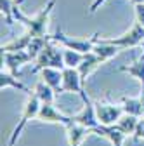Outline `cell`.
<instances>
[{
	"label": "cell",
	"instance_id": "cell-1",
	"mask_svg": "<svg viewBox=\"0 0 144 146\" xmlns=\"http://www.w3.org/2000/svg\"><path fill=\"white\" fill-rule=\"evenodd\" d=\"M54 7H56V0H49L35 16H26L19 9V5H16L14 19L17 23H21L31 36H44V35H47V26H49V19H50Z\"/></svg>",
	"mask_w": 144,
	"mask_h": 146
},
{
	"label": "cell",
	"instance_id": "cell-2",
	"mask_svg": "<svg viewBox=\"0 0 144 146\" xmlns=\"http://www.w3.org/2000/svg\"><path fill=\"white\" fill-rule=\"evenodd\" d=\"M64 66H66L64 64V47L49 38L45 47L38 54V58L35 59L33 71H42L44 68H59V70H63Z\"/></svg>",
	"mask_w": 144,
	"mask_h": 146
},
{
	"label": "cell",
	"instance_id": "cell-3",
	"mask_svg": "<svg viewBox=\"0 0 144 146\" xmlns=\"http://www.w3.org/2000/svg\"><path fill=\"white\" fill-rule=\"evenodd\" d=\"M49 38L54 40V42H57L59 45H63L66 49H73V50L87 54V52L94 50V45H96V42L99 38V33H94L90 38H71V36L64 35V31L61 28H57L54 35H49Z\"/></svg>",
	"mask_w": 144,
	"mask_h": 146
},
{
	"label": "cell",
	"instance_id": "cell-4",
	"mask_svg": "<svg viewBox=\"0 0 144 146\" xmlns=\"http://www.w3.org/2000/svg\"><path fill=\"white\" fill-rule=\"evenodd\" d=\"M40 106H42V101L37 98V94H35V92L28 94V101H26V104H24V110H23V115H21V118H19V123H17L16 129L12 131L7 146H14V144H16L17 137L21 136V132H23V129L26 127V123H28L30 120H33V118H37Z\"/></svg>",
	"mask_w": 144,
	"mask_h": 146
},
{
	"label": "cell",
	"instance_id": "cell-5",
	"mask_svg": "<svg viewBox=\"0 0 144 146\" xmlns=\"http://www.w3.org/2000/svg\"><path fill=\"white\" fill-rule=\"evenodd\" d=\"M106 42H110L120 49H132V47H137L141 44H144V26L135 23L127 33H123L116 38H102Z\"/></svg>",
	"mask_w": 144,
	"mask_h": 146
},
{
	"label": "cell",
	"instance_id": "cell-6",
	"mask_svg": "<svg viewBox=\"0 0 144 146\" xmlns=\"http://www.w3.org/2000/svg\"><path fill=\"white\" fill-rule=\"evenodd\" d=\"M31 56L28 54V50H2V68H5L9 73L19 77V70L23 64L31 63Z\"/></svg>",
	"mask_w": 144,
	"mask_h": 146
},
{
	"label": "cell",
	"instance_id": "cell-7",
	"mask_svg": "<svg viewBox=\"0 0 144 146\" xmlns=\"http://www.w3.org/2000/svg\"><path fill=\"white\" fill-rule=\"evenodd\" d=\"M96 104V115H97V120L101 125H115L120 117L125 113L122 106H116V104H108V103H94Z\"/></svg>",
	"mask_w": 144,
	"mask_h": 146
},
{
	"label": "cell",
	"instance_id": "cell-8",
	"mask_svg": "<svg viewBox=\"0 0 144 146\" xmlns=\"http://www.w3.org/2000/svg\"><path fill=\"white\" fill-rule=\"evenodd\" d=\"M63 92H77L80 98L85 94L83 80L80 77L78 68H71V66L63 68Z\"/></svg>",
	"mask_w": 144,
	"mask_h": 146
},
{
	"label": "cell",
	"instance_id": "cell-9",
	"mask_svg": "<svg viewBox=\"0 0 144 146\" xmlns=\"http://www.w3.org/2000/svg\"><path fill=\"white\" fill-rule=\"evenodd\" d=\"M37 120L49 122V123H59V125L66 127L68 123L73 122V117H68V115L61 113L59 110L54 108V103H42V106L38 110V115H37Z\"/></svg>",
	"mask_w": 144,
	"mask_h": 146
},
{
	"label": "cell",
	"instance_id": "cell-10",
	"mask_svg": "<svg viewBox=\"0 0 144 146\" xmlns=\"http://www.w3.org/2000/svg\"><path fill=\"white\" fill-rule=\"evenodd\" d=\"M82 101H83V108H82L80 113H77L73 117V120L82 123V125H85V127H89V129H94V127L101 125L99 120H97V115H96V104L90 101V98H89L87 94H83Z\"/></svg>",
	"mask_w": 144,
	"mask_h": 146
},
{
	"label": "cell",
	"instance_id": "cell-11",
	"mask_svg": "<svg viewBox=\"0 0 144 146\" xmlns=\"http://www.w3.org/2000/svg\"><path fill=\"white\" fill-rule=\"evenodd\" d=\"M64 131H66V139H68V144L69 146H82L83 141L87 139L89 134H92V131L89 129V127L78 123V122H71L64 127Z\"/></svg>",
	"mask_w": 144,
	"mask_h": 146
},
{
	"label": "cell",
	"instance_id": "cell-12",
	"mask_svg": "<svg viewBox=\"0 0 144 146\" xmlns=\"http://www.w3.org/2000/svg\"><path fill=\"white\" fill-rule=\"evenodd\" d=\"M90 131H92V134L106 137L113 146H123L125 139L129 137L125 132H122L116 125H97V127H94V129H90Z\"/></svg>",
	"mask_w": 144,
	"mask_h": 146
},
{
	"label": "cell",
	"instance_id": "cell-13",
	"mask_svg": "<svg viewBox=\"0 0 144 146\" xmlns=\"http://www.w3.org/2000/svg\"><path fill=\"white\" fill-rule=\"evenodd\" d=\"M42 80L50 85L56 92H63V70L59 68H44L42 70Z\"/></svg>",
	"mask_w": 144,
	"mask_h": 146
},
{
	"label": "cell",
	"instance_id": "cell-14",
	"mask_svg": "<svg viewBox=\"0 0 144 146\" xmlns=\"http://www.w3.org/2000/svg\"><path fill=\"white\" fill-rule=\"evenodd\" d=\"M102 63H104V61L97 56L96 52H87V54H85V58H83V61H82V64L78 66V71H80L82 80L85 82L87 75H90V73H92L99 64H102Z\"/></svg>",
	"mask_w": 144,
	"mask_h": 146
},
{
	"label": "cell",
	"instance_id": "cell-15",
	"mask_svg": "<svg viewBox=\"0 0 144 146\" xmlns=\"http://www.w3.org/2000/svg\"><path fill=\"white\" fill-rule=\"evenodd\" d=\"M120 50H122L120 47H116V45H113V44H110V42H106V40H102V38H97V42H96L92 52H96L97 56L106 63V61H110L111 58H115Z\"/></svg>",
	"mask_w": 144,
	"mask_h": 146
},
{
	"label": "cell",
	"instance_id": "cell-16",
	"mask_svg": "<svg viewBox=\"0 0 144 146\" xmlns=\"http://www.w3.org/2000/svg\"><path fill=\"white\" fill-rule=\"evenodd\" d=\"M118 70L123 71V73H129L130 77H134V78H137V80L141 82V85H144V52H142V56H141L139 59H135L132 64L122 66V68H118Z\"/></svg>",
	"mask_w": 144,
	"mask_h": 146
},
{
	"label": "cell",
	"instance_id": "cell-17",
	"mask_svg": "<svg viewBox=\"0 0 144 146\" xmlns=\"http://www.w3.org/2000/svg\"><path fill=\"white\" fill-rule=\"evenodd\" d=\"M19 77H16V75H12V73H9L7 70L4 71L2 70V73H0V87H14V89H19V90H23V92H26V94H31L33 90H30L24 84H21L19 80H17Z\"/></svg>",
	"mask_w": 144,
	"mask_h": 146
},
{
	"label": "cell",
	"instance_id": "cell-18",
	"mask_svg": "<svg viewBox=\"0 0 144 146\" xmlns=\"http://www.w3.org/2000/svg\"><path fill=\"white\" fill-rule=\"evenodd\" d=\"M122 108L125 113L134 115V117H142L144 115V106L141 103V99H134V98H122Z\"/></svg>",
	"mask_w": 144,
	"mask_h": 146
},
{
	"label": "cell",
	"instance_id": "cell-19",
	"mask_svg": "<svg viewBox=\"0 0 144 146\" xmlns=\"http://www.w3.org/2000/svg\"><path fill=\"white\" fill-rule=\"evenodd\" d=\"M137 123H139V117H134V115H129V113H123L122 117H120V120L115 123L118 129L122 131V132H125V134H134L135 132V127H137Z\"/></svg>",
	"mask_w": 144,
	"mask_h": 146
},
{
	"label": "cell",
	"instance_id": "cell-20",
	"mask_svg": "<svg viewBox=\"0 0 144 146\" xmlns=\"http://www.w3.org/2000/svg\"><path fill=\"white\" fill-rule=\"evenodd\" d=\"M33 92L37 94V98H38L42 103H54V99H56V90H54L50 85H47L44 80L35 85Z\"/></svg>",
	"mask_w": 144,
	"mask_h": 146
},
{
	"label": "cell",
	"instance_id": "cell-21",
	"mask_svg": "<svg viewBox=\"0 0 144 146\" xmlns=\"http://www.w3.org/2000/svg\"><path fill=\"white\" fill-rule=\"evenodd\" d=\"M31 38H33V36L26 31L23 36H19V38H14L12 42L2 45V50H26L30 42H31Z\"/></svg>",
	"mask_w": 144,
	"mask_h": 146
},
{
	"label": "cell",
	"instance_id": "cell-22",
	"mask_svg": "<svg viewBox=\"0 0 144 146\" xmlns=\"http://www.w3.org/2000/svg\"><path fill=\"white\" fill-rule=\"evenodd\" d=\"M85 58L83 52H78V50H73V49H66L64 47V64L66 66H71V68H78L82 64Z\"/></svg>",
	"mask_w": 144,
	"mask_h": 146
},
{
	"label": "cell",
	"instance_id": "cell-23",
	"mask_svg": "<svg viewBox=\"0 0 144 146\" xmlns=\"http://www.w3.org/2000/svg\"><path fill=\"white\" fill-rule=\"evenodd\" d=\"M19 2L16 0H0V7H2V16L5 17L7 25H14V9Z\"/></svg>",
	"mask_w": 144,
	"mask_h": 146
},
{
	"label": "cell",
	"instance_id": "cell-24",
	"mask_svg": "<svg viewBox=\"0 0 144 146\" xmlns=\"http://www.w3.org/2000/svg\"><path fill=\"white\" fill-rule=\"evenodd\" d=\"M134 11H135V23L144 26V4L134 5Z\"/></svg>",
	"mask_w": 144,
	"mask_h": 146
},
{
	"label": "cell",
	"instance_id": "cell-25",
	"mask_svg": "<svg viewBox=\"0 0 144 146\" xmlns=\"http://www.w3.org/2000/svg\"><path fill=\"white\" fill-rule=\"evenodd\" d=\"M132 136H134V139H144V117L139 118V123L135 127V132Z\"/></svg>",
	"mask_w": 144,
	"mask_h": 146
},
{
	"label": "cell",
	"instance_id": "cell-26",
	"mask_svg": "<svg viewBox=\"0 0 144 146\" xmlns=\"http://www.w3.org/2000/svg\"><path fill=\"white\" fill-rule=\"evenodd\" d=\"M104 2H106V0H94V2L90 4V7H89V14H94V12H97V11H99V7H101Z\"/></svg>",
	"mask_w": 144,
	"mask_h": 146
},
{
	"label": "cell",
	"instance_id": "cell-27",
	"mask_svg": "<svg viewBox=\"0 0 144 146\" xmlns=\"http://www.w3.org/2000/svg\"><path fill=\"white\" fill-rule=\"evenodd\" d=\"M139 99H141V103H142V106H144V85H141V94H139Z\"/></svg>",
	"mask_w": 144,
	"mask_h": 146
},
{
	"label": "cell",
	"instance_id": "cell-28",
	"mask_svg": "<svg viewBox=\"0 0 144 146\" xmlns=\"http://www.w3.org/2000/svg\"><path fill=\"white\" fill-rule=\"evenodd\" d=\"M130 2H132L134 5H137V4H144V0H130Z\"/></svg>",
	"mask_w": 144,
	"mask_h": 146
},
{
	"label": "cell",
	"instance_id": "cell-29",
	"mask_svg": "<svg viewBox=\"0 0 144 146\" xmlns=\"http://www.w3.org/2000/svg\"><path fill=\"white\" fill-rule=\"evenodd\" d=\"M16 2H19V4H21V2H23V0H16Z\"/></svg>",
	"mask_w": 144,
	"mask_h": 146
},
{
	"label": "cell",
	"instance_id": "cell-30",
	"mask_svg": "<svg viewBox=\"0 0 144 146\" xmlns=\"http://www.w3.org/2000/svg\"><path fill=\"white\" fill-rule=\"evenodd\" d=\"M142 117H144V115H142Z\"/></svg>",
	"mask_w": 144,
	"mask_h": 146
}]
</instances>
